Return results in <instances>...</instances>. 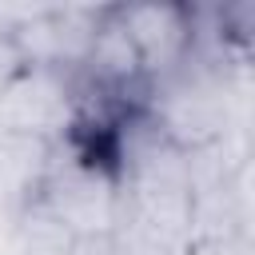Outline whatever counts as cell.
<instances>
[{"mask_svg":"<svg viewBox=\"0 0 255 255\" xmlns=\"http://www.w3.org/2000/svg\"><path fill=\"white\" fill-rule=\"evenodd\" d=\"M72 255H120V251H116L112 235H80Z\"/></svg>","mask_w":255,"mask_h":255,"instance_id":"9c48e42d","label":"cell"},{"mask_svg":"<svg viewBox=\"0 0 255 255\" xmlns=\"http://www.w3.org/2000/svg\"><path fill=\"white\" fill-rule=\"evenodd\" d=\"M108 8L112 4H48L40 16L8 32V40L28 68H56L80 76Z\"/></svg>","mask_w":255,"mask_h":255,"instance_id":"277c9868","label":"cell"},{"mask_svg":"<svg viewBox=\"0 0 255 255\" xmlns=\"http://www.w3.org/2000/svg\"><path fill=\"white\" fill-rule=\"evenodd\" d=\"M80 76H88L92 88L112 92V96L131 92L135 84H143V72H139L135 48H131L128 32H124V24H120L116 4L108 8V16H104V24H100V32H96V44H92V52H88Z\"/></svg>","mask_w":255,"mask_h":255,"instance_id":"52a82bcc","label":"cell"},{"mask_svg":"<svg viewBox=\"0 0 255 255\" xmlns=\"http://www.w3.org/2000/svg\"><path fill=\"white\" fill-rule=\"evenodd\" d=\"M143 112L179 151L227 143L235 124V88L223 56H211L195 44L183 68H175L159 84H147Z\"/></svg>","mask_w":255,"mask_h":255,"instance_id":"6da1fadb","label":"cell"},{"mask_svg":"<svg viewBox=\"0 0 255 255\" xmlns=\"http://www.w3.org/2000/svg\"><path fill=\"white\" fill-rule=\"evenodd\" d=\"M120 24L135 48L143 84H159L199 44V12L183 4H116Z\"/></svg>","mask_w":255,"mask_h":255,"instance_id":"5b68a950","label":"cell"},{"mask_svg":"<svg viewBox=\"0 0 255 255\" xmlns=\"http://www.w3.org/2000/svg\"><path fill=\"white\" fill-rule=\"evenodd\" d=\"M36 203L72 235H108L116 223V151H96L76 139L56 143Z\"/></svg>","mask_w":255,"mask_h":255,"instance_id":"7a4b0ae2","label":"cell"},{"mask_svg":"<svg viewBox=\"0 0 255 255\" xmlns=\"http://www.w3.org/2000/svg\"><path fill=\"white\" fill-rule=\"evenodd\" d=\"M52 159L56 143L0 131V219H20L28 207H36Z\"/></svg>","mask_w":255,"mask_h":255,"instance_id":"8992f818","label":"cell"},{"mask_svg":"<svg viewBox=\"0 0 255 255\" xmlns=\"http://www.w3.org/2000/svg\"><path fill=\"white\" fill-rule=\"evenodd\" d=\"M84 112L80 76L56 68H20L0 88V131L36 135L48 143H64L76 135Z\"/></svg>","mask_w":255,"mask_h":255,"instance_id":"3957f363","label":"cell"},{"mask_svg":"<svg viewBox=\"0 0 255 255\" xmlns=\"http://www.w3.org/2000/svg\"><path fill=\"white\" fill-rule=\"evenodd\" d=\"M80 235H72L56 215H48L40 203L28 207L8 235V255H72Z\"/></svg>","mask_w":255,"mask_h":255,"instance_id":"ba28073f","label":"cell"}]
</instances>
